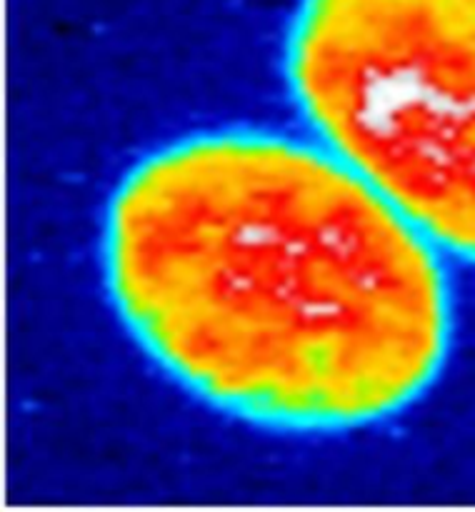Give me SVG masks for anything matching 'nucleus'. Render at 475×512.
Instances as JSON below:
<instances>
[{
    "label": "nucleus",
    "instance_id": "f03ea898",
    "mask_svg": "<svg viewBox=\"0 0 475 512\" xmlns=\"http://www.w3.org/2000/svg\"><path fill=\"white\" fill-rule=\"evenodd\" d=\"M285 78L325 150L475 265V0H293Z\"/></svg>",
    "mask_w": 475,
    "mask_h": 512
},
{
    "label": "nucleus",
    "instance_id": "f257e3e1",
    "mask_svg": "<svg viewBox=\"0 0 475 512\" xmlns=\"http://www.w3.org/2000/svg\"><path fill=\"white\" fill-rule=\"evenodd\" d=\"M440 250L330 150L198 133L125 173L113 308L175 383L248 423L335 433L410 408L448 360Z\"/></svg>",
    "mask_w": 475,
    "mask_h": 512
}]
</instances>
